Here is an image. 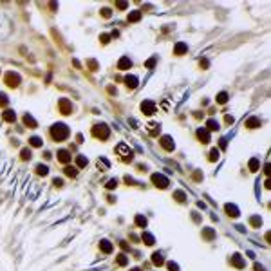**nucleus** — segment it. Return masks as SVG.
Returning a JSON list of instances; mask_svg holds the SVG:
<instances>
[{
  "instance_id": "1",
  "label": "nucleus",
  "mask_w": 271,
  "mask_h": 271,
  "mask_svg": "<svg viewBox=\"0 0 271 271\" xmlns=\"http://www.w3.org/2000/svg\"><path fill=\"white\" fill-rule=\"evenodd\" d=\"M51 136L54 141H63L69 138V128H67V125L63 123H56L51 127Z\"/></svg>"
},
{
  "instance_id": "2",
  "label": "nucleus",
  "mask_w": 271,
  "mask_h": 271,
  "mask_svg": "<svg viewBox=\"0 0 271 271\" xmlns=\"http://www.w3.org/2000/svg\"><path fill=\"white\" fill-rule=\"evenodd\" d=\"M109 128H107V125H96L94 128H92V136L94 138H98V139H107L109 138Z\"/></svg>"
},
{
  "instance_id": "3",
  "label": "nucleus",
  "mask_w": 271,
  "mask_h": 271,
  "mask_svg": "<svg viewBox=\"0 0 271 271\" xmlns=\"http://www.w3.org/2000/svg\"><path fill=\"white\" fill-rule=\"evenodd\" d=\"M116 152L123 157L125 161H132V150L127 147L125 143H119V145H117V147H116Z\"/></svg>"
},
{
  "instance_id": "4",
  "label": "nucleus",
  "mask_w": 271,
  "mask_h": 271,
  "mask_svg": "<svg viewBox=\"0 0 271 271\" xmlns=\"http://www.w3.org/2000/svg\"><path fill=\"white\" fill-rule=\"evenodd\" d=\"M152 183H154L157 188H166L170 184V181L163 176V174H154V176H152Z\"/></svg>"
},
{
  "instance_id": "5",
  "label": "nucleus",
  "mask_w": 271,
  "mask_h": 271,
  "mask_svg": "<svg viewBox=\"0 0 271 271\" xmlns=\"http://www.w3.org/2000/svg\"><path fill=\"white\" fill-rule=\"evenodd\" d=\"M6 83H8V87H11V89L18 87V85H20V76L16 73H8L6 74Z\"/></svg>"
},
{
  "instance_id": "6",
  "label": "nucleus",
  "mask_w": 271,
  "mask_h": 271,
  "mask_svg": "<svg viewBox=\"0 0 271 271\" xmlns=\"http://www.w3.org/2000/svg\"><path fill=\"white\" fill-rule=\"evenodd\" d=\"M58 107H60V112H62V114H65V116L73 112V105H71V101H69V100H65V98L58 101Z\"/></svg>"
},
{
  "instance_id": "7",
  "label": "nucleus",
  "mask_w": 271,
  "mask_h": 271,
  "mask_svg": "<svg viewBox=\"0 0 271 271\" xmlns=\"http://www.w3.org/2000/svg\"><path fill=\"white\" fill-rule=\"evenodd\" d=\"M141 110H143L145 114H148V116H150V114H154L157 109H155V103L154 101H148V100H147V101L141 103Z\"/></svg>"
},
{
  "instance_id": "8",
  "label": "nucleus",
  "mask_w": 271,
  "mask_h": 271,
  "mask_svg": "<svg viewBox=\"0 0 271 271\" xmlns=\"http://www.w3.org/2000/svg\"><path fill=\"white\" fill-rule=\"evenodd\" d=\"M161 147L165 148V150L172 152L176 145H174V141H172V138H170V136H163V138H161Z\"/></svg>"
},
{
  "instance_id": "9",
  "label": "nucleus",
  "mask_w": 271,
  "mask_h": 271,
  "mask_svg": "<svg viewBox=\"0 0 271 271\" xmlns=\"http://www.w3.org/2000/svg\"><path fill=\"white\" fill-rule=\"evenodd\" d=\"M197 138L201 143H210V132L206 130V128H199L197 130Z\"/></svg>"
},
{
  "instance_id": "10",
  "label": "nucleus",
  "mask_w": 271,
  "mask_h": 271,
  "mask_svg": "<svg viewBox=\"0 0 271 271\" xmlns=\"http://www.w3.org/2000/svg\"><path fill=\"white\" fill-rule=\"evenodd\" d=\"M147 132L150 134V136H159L161 127H159V123H148L147 125Z\"/></svg>"
},
{
  "instance_id": "11",
  "label": "nucleus",
  "mask_w": 271,
  "mask_h": 271,
  "mask_svg": "<svg viewBox=\"0 0 271 271\" xmlns=\"http://www.w3.org/2000/svg\"><path fill=\"white\" fill-rule=\"evenodd\" d=\"M132 67V62L130 58H127V56H123V58L117 62V69H121V71H127V69H130Z\"/></svg>"
},
{
  "instance_id": "12",
  "label": "nucleus",
  "mask_w": 271,
  "mask_h": 271,
  "mask_svg": "<svg viewBox=\"0 0 271 271\" xmlns=\"http://www.w3.org/2000/svg\"><path fill=\"white\" fill-rule=\"evenodd\" d=\"M152 262H154V266H157V268H161V266H165V258H163V253H159V251H155L154 255H152Z\"/></svg>"
},
{
  "instance_id": "13",
  "label": "nucleus",
  "mask_w": 271,
  "mask_h": 271,
  "mask_svg": "<svg viewBox=\"0 0 271 271\" xmlns=\"http://www.w3.org/2000/svg\"><path fill=\"white\" fill-rule=\"evenodd\" d=\"M2 117H4V121H8V123H13V121L16 119V114H15V110L8 109V110H4Z\"/></svg>"
},
{
  "instance_id": "14",
  "label": "nucleus",
  "mask_w": 271,
  "mask_h": 271,
  "mask_svg": "<svg viewBox=\"0 0 271 271\" xmlns=\"http://www.w3.org/2000/svg\"><path fill=\"white\" fill-rule=\"evenodd\" d=\"M58 161L67 165V163L71 161V154H69L67 150H58Z\"/></svg>"
},
{
  "instance_id": "15",
  "label": "nucleus",
  "mask_w": 271,
  "mask_h": 271,
  "mask_svg": "<svg viewBox=\"0 0 271 271\" xmlns=\"http://www.w3.org/2000/svg\"><path fill=\"white\" fill-rule=\"evenodd\" d=\"M184 52H188V45L183 44V42L176 44V47H174V54H184Z\"/></svg>"
},
{
  "instance_id": "16",
  "label": "nucleus",
  "mask_w": 271,
  "mask_h": 271,
  "mask_svg": "<svg viewBox=\"0 0 271 271\" xmlns=\"http://www.w3.org/2000/svg\"><path fill=\"white\" fill-rule=\"evenodd\" d=\"M231 264H233L235 268H241V269L244 268V266H246V262L242 260V257H241V255H233V257H231Z\"/></svg>"
},
{
  "instance_id": "17",
  "label": "nucleus",
  "mask_w": 271,
  "mask_h": 271,
  "mask_svg": "<svg viewBox=\"0 0 271 271\" xmlns=\"http://www.w3.org/2000/svg\"><path fill=\"white\" fill-rule=\"evenodd\" d=\"M125 83H127L128 89H136L138 87V78H136V76H127V78H125Z\"/></svg>"
},
{
  "instance_id": "18",
  "label": "nucleus",
  "mask_w": 271,
  "mask_h": 271,
  "mask_svg": "<svg viewBox=\"0 0 271 271\" xmlns=\"http://www.w3.org/2000/svg\"><path fill=\"white\" fill-rule=\"evenodd\" d=\"M262 125V121L258 119V117H249L248 121H246V127H249V128H257V127H260Z\"/></svg>"
},
{
  "instance_id": "19",
  "label": "nucleus",
  "mask_w": 271,
  "mask_h": 271,
  "mask_svg": "<svg viewBox=\"0 0 271 271\" xmlns=\"http://www.w3.org/2000/svg\"><path fill=\"white\" fill-rule=\"evenodd\" d=\"M206 130H208V132L219 130V123H217L215 119H208V121H206Z\"/></svg>"
},
{
  "instance_id": "20",
  "label": "nucleus",
  "mask_w": 271,
  "mask_h": 271,
  "mask_svg": "<svg viewBox=\"0 0 271 271\" xmlns=\"http://www.w3.org/2000/svg\"><path fill=\"white\" fill-rule=\"evenodd\" d=\"M24 123L27 125L29 128H35V127H36V121H35V117L29 116V114H25V116H24Z\"/></svg>"
},
{
  "instance_id": "21",
  "label": "nucleus",
  "mask_w": 271,
  "mask_h": 271,
  "mask_svg": "<svg viewBox=\"0 0 271 271\" xmlns=\"http://www.w3.org/2000/svg\"><path fill=\"white\" fill-rule=\"evenodd\" d=\"M100 249H101L103 253H112V244H110L109 241H103L101 244H100Z\"/></svg>"
},
{
  "instance_id": "22",
  "label": "nucleus",
  "mask_w": 271,
  "mask_h": 271,
  "mask_svg": "<svg viewBox=\"0 0 271 271\" xmlns=\"http://www.w3.org/2000/svg\"><path fill=\"white\" fill-rule=\"evenodd\" d=\"M141 20V11H132L128 15V22H139Z\"/></svg>"
},
{
  "instance_id": "23",
  "label": "nucleus",
  "mask_w": 271,
  "mask_h": 271,
  "mask_svg": "<svg viewBox=\"0 0 271 271\" xmlns=\"http://www.w3.org/2000/svg\"><path fill=\"white\" fill-rule=\"evenodd\" d=\"M143 242H145L147 246H152V244H154V237L148 233V231H145V233H143Z\"/></svg>"
},
{
  "instance_id": "24",
  "label": "nucleus",
  "mask_w": 271,
  "mask_h": 271,
  "mask_svg": "<svg viewBox=\"0 0 271 271\" xmlns=\"http://www.w3.org/2000/svg\"><path fill=\"white\" fill-rule=\"evenodd\" d=\"M116 262H117V266H127V262H128V258H127V255H123V253H119V255L116 257Z\"/></svg>"
},
{
  "instance_id": "25",
  "label": "nucleus",
  "mask_w": 271,
  "mask_h": 271,
  "mask_svg": "<svg viewBox=\"0 0 271 271\" xmlns=\"http://www.w3.org/2000/svg\"><path fill=\"white\" fill-rule=\"evenodd\" d=\"M65 176L76 177V176H78V168H74V166H65Z\"/></svg>"
},
{
  "instance_id": "26",
  "label": "nucleus",
  "mask_w": 271,
  "mask_h": 271,
  "mask_svg": "<svg viewBox=\"0 0 271 271\" xmlns=\"http://www.w3.org/2000/svg\"><path fill=\"white\" fill-rule=\"evenodd\" d=\"M36 174H38V176H47V174H49V168H47L45 165H38V166H36Z\"/></svg>"
},
{
  "instance_id": "27",
  "label": "nucleus",
  "mask_w": 271,
  "mask_h": 271,
  "mask_svg": "<svg viewBox=\"0 0 271 271\" xmlns=\"http://www.w3.org/2000/svg\"><path fill=\"white\" fill-rule=\"evenodd\" d=\"M76 165H78V168H83V166H87V157H83V155H78V157H76Z\"/></svg>"
},
{
  "instance_id": "28",
  "label": "nucleus",
  "mask_w": 271,
  "mask_h": 271,
  "mask_svg": "<svg viewBox=\"0 0 271 271\" xmlns=\"http://www.w3.org/2000/svg\"><path fill=\"white\" fill-rule=\"evenodd\" d=\"M226 212H228V215H230V217H237V215H239L237 208H235V206H231V204L226 206Z\"/></svg>"
},
{
  "instance_id": "29",
  "label": "nucleus",
  "mask_w": 271,
  "mask_h": 271,
  "mask_svg": "<svg viewBox=\"0 0 271 271\" xmlns=\"http://www.w3.org/2000/svg\"><path fill=\"white\" fill-rule=\"evenodd\" d=\"M136 224H138L139 228H145L147 226V219H145L143 215H138V217H136Z\"/></svg>"
},
{
  "instance_id": "30",
  "label": "nucleus",
  "mask_w": 271,
  "mask_h": 271,
  "mask_svg": "<svg viewBox=\"0 0 271 271\" xmlns=\"http://www.w3.org/2000/svg\"><path fill=\"white\" fill-rule=\"evenodd\" d=\"M29 143H31V147H35V148L42 147V139H40V138H36V136H35V138H31Z\"/></svg>"
},
{
  "instance_id": "31",
  "label": "nucleus",
  "mask_w": 271,
  "mask_h": 271,
  "mask_svg": "<svg viewBox=\"0 0 271 271\" xmlns=\"http://www.w3.org/2000/svg\"><path fill=\"white\" fill-rule=\"evenodd\" d=\"M20 155H22L24 161H27V159H31V150L29 148H24L22 152H20Z\"/></svg>"
},
{
  "instance_id": "32",
  "label": "nucleus",
  "mask_w": 271,
  "mask_h": 271,
  "mask_svg": "<svg viewBox=\"0 0 271 271\" xmlns=\"http://www.w3.org/2000/svg\"><path fill=\"white\" fill-rule=\"evenodd\" d=\"M217 159H219V150L213 148L212 152H210V161H217Z\"/></svg>"
},
{
  "instance_id": "33",
  "label": "nucleus",
  "mask_w": 271,
  "mask_h": 271,
  "mask_svg": "<svg viewBox=\"0 0 271 271\" xmlns=\"http://www.w3.org/2000/svg\"><path fill=\"white\" fill-rule=\"evenodd\" d=\"M228 101V94L226 92H220L219 96H217V103H226Z\"/></svg>"
},
{
  "instance_id": "34",
  "label": "nucleus",
  "mask_w": 271,
  "mask_h": 271,
  "mask_svg": "<svg viewBox=\"0 0 271 271\" xmlns=\"http://www.w3.org/2000/svg\"><path fill=\"white\" fill-rule=\"evenodd\" d=\"M98 166L103 168V172H105V170L109 168V161H107V159H100V161H98Z\"/></svg>"
},
{
  "instance_id": "35",
  "label": "nucleus",
  "mask_w": 271,
  "mask_h": 271,
  "mask_svg": "<svg viewBox=\"0 0 271 271\" xmlns=\"http://www.w3.org/2000/svg\"><path fill=\"white\" fill-rule=\"evenodd\" d=\"M249 168H251V172H257V168H258V161H257V159H251V161H249Z\"/></svg>"
},
{
  "instance_id": "36",
  "label": "nucleus",
  "mask_w": 271,
  "mask_h": 271,
  "mask_svg": "<svg viewBox=\"0 0 271 271\" xmlns=\"http://www.w3.org/2000/svg\"><path fill=\"white\" fill-rule=\"evenodd\" d=\"M155 62H157V58L154 56V58H150V60L147 62V63H145V67H147V69H152V67L155 65Z\"/></svg>"
},
{
  "instance_id": "37",
  "label": "nucleus",
  "mask_w": 271,
  "mask_h": 271,
  "mask_svg": "<svg viewBox=\"0 0 271 271\" xmlns=\"http://www.w3.org/2000/svg\"><path fill=\"white\" fill-rule=\"evenodd\" d=\"M174 197H177V201H179V203H183L186 195H184V192H176V193H174Z\"/></svg>"
},
{
  "instance_id": "38",
  "label": "nucleus",
  "mask_w": 271,
  "mask_h": 271,
  "mask_svg": "<svg viewBox=\"0 0 271 271\" xmlns=\"http://www.w3.org/2000/svg\"><path fill=\"white\" fill-rule=\"evenodd\" d=\"M116 186H117V179H110L109 183H107V188H109V190L116 188Z\"/></svg>"
},
{
  "instance_id": "39",
  "label": "nucleus",
  "mask_w": 271,
  "mask_h": 271,
  "mask_svg": "<svg viewBox=\"0 0 271 271\" xmlns=\"http://www.w3.org/2000/svg\"><path fill=\"white\" fill-rule=\"evenodd\" d=\"M6 105H8V98H6V94L0 92V107H6Z\"/></svg>"
},
{
  "instance_id": "40",
  "label": "nucleus",
  "mask_w": 271,
  "mask_h": 271,
  "mask_svg": "<svg viewBox=\"0 0 271 271\" xmlns=\"http://www.w3.org/2000/svg\"><path fill=\"white\" fill-rule=\"evenodd\" d=\"M166 266H168V269H170V271H177V269H179V266H177L176 262H168Z\"/></svg>"
},
{
  "instance_id": "41",
  "label": "nucleus",
  "mask_w": 271,
  "mask_h": 271,
  "mask_svg": "<svg viewBox=\"0 0 271 271\" xmlns=\"http://www.w3.org/2000/svg\"><path fill=\"white\" fill-rule=\"evenodd\" d=\"M251 224H255V226H260V224H262V220L258 219V217H253V219H251Z\"/></svg>"
},
{
  "instance_id": "42",
  "label": "nucleus",
  "mask_w": 271,
  "mask_h": 271,
  "mask_svg": "<svg viewBox=\"0 0 271 271\" xmlns=\"http://www.w3.org/2000/svg\"><path fill=\"white\" fill-rule=\"evenodd\" d=\"M101 15L105 16V18H109V16L112 15V13H110V9H101Z\"/></svg>"
},
{
  "instance_id": "43",
  "label": "nucleus",
  "mask_w": 271,
  "mask_h": 271,
  "mask_svg": "<svg viewBox=\"0 0 271 271\" xmlns=\"http://www.w3.org/2000/svg\"><path fill=\"white\" fill-rule=\"evenodd\" d=\"M109 35H101V36H100V40H101V44H107V42H109Z\"/></svg>"
},
{
  "instance_id": "44",
  "label": "nucleus",
  "mask_w": 271,
  "mask_h": 271,
  "mask_svg": "<svg viewBox=\"0 0 271 271\" xmlns=\"http://www.w3.org/2000/svg\"><path fill=\"white\" fill-rule=\"evenodd\" d=\"M204 237H206V239H213V231H212V230H206Z\"/></svg>"
},
{
  "instance_id": "45",
  "label": "nucleus",
  "mask_w": 271,
  "mask_h": 271,
  "mask_svg": "<svg viewBox=\"0 0 271 271\" xmlns=\"http://www.w3.org/2000/svg\"><path fill=\"white\" fill-rule=\"evenodd\" d=\"M52 184H54V186H62V184H63V181H62V179H58V177H56V179L52 181Z\"/></svg>"
},
{
  "instance_id": "46",
  "label": "nucleus",
  "mask_w": 271,
  "mask_h": 271,
  "mask_svg": "<svg viewBox=\"0 0 271 271\" xmlns=\"http://www.w3.org/2000/svg\"><path fill=\"white\" fill-rule=\"evenodd\" d=\"M116 6H117L119 9H127V2H117Z\"/></svg>"
},
{
  "instance_id": "47",
  "label": "nucleus",
  "mask_w": 271,
  "mask_h": 271,
  "mask_svg": "<svg viewBox=\"0 0 271 271\" xmlns=\"http://www.w3.org/2000/svg\"><path fill=\"white\" fill-rule=\"evenodd\" d=\"M89 65L92 67V71H96V69H98V63H96L94 60H90V62H89Z\"/></svg>"
},
{
  "instance_id": "48",
  "label": "nucleus",
  "mask_w": 271,
  "mask_h": 271,
  "mask_svg": "<svg viewBox=\"0 0 271 271\" xmlns=\"http://www.w3.org/2000/svg\"><path fill=\"white\" fill-rule=\"evenodd\" d=\"M224 121H226V123H233V117H231V116H226V117H224Z\"/></svg>"
},
{
  "instance_id": "49",
  "label": "nucleus",
  "mask_w": 271,
  "mask_h": 271,
  "mask_svg": "<svg viewBox=\"0 0 271 271\" xmlns=\"http://www.w3.org/2000/svg\"><path fill=\"white\" fill-rule=\"evenodd\" d=\"M201 67H208V60H201Z\"/></svg>"
},
{
  "instance_id": "50",
  "label": "nucleus",
  "mask_w": 271,
  "mask_h": 271,
  "mask_svg": "<svg viewBox=\"0 0 271 271\" xmlns=\"http://www.w3.org/2000/svg\"><path fill=\"white\" fill-rule=\"evenodd\" d=\"M132 271H141V269H139V268H134V269H132Z\"/></svg>"
}]
</instances>
